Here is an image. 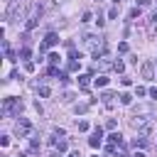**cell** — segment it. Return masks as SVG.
<instances>
[{
	"label": "cell",
	"instance_id": "5b68a950",
	"mask_svg": "<svg viewBox=\"0 0 157 157\" xmlns=\"http://www.w3.org/2000/svg\"><path fill=\"white\" fill-rule=\"evenodd\" d=\"M101 142H103V132H101V128H96L93 135L88 137V145H91V147H101Z\"/></svg>",
	"mask_w": 157,
	"mask_h": 157
},
{
	"label": "cell",
	"instance_id": "ba28073f",
	"mask_svg": "<svg viewBox=\"0 0 157 157\" xmlns=\"http://www.w3.org/2000/svg\"><path fill=\"white\" fill-rule=\"evenodd\" d=\"M108 142L120 147V145H123V135H120V132H110V135H108Z\"/></svg>",
	"mask_w": 157,
	"mask_h": 157
},
{
	"label": "cell",
	"instance_id": "52a82bcc",
	"mask_svg": "<svg viewBox=\"0 0 157 157\" xmlns=\"http://www.w3.org/2000/svg\"><path fill=\"white\" fill-rule=\"evenodd\" d=\"M113 98H115V96H113L110 91H105V93L101 96V101H103V105H105V108H113Z\"/></svg>",
	"mask_w": 157,
	"mask_h": 157
},
{
	"label": "cell",
	"instance_id": "d6986e66",
	"mask_svg": "<svg viewBox=\"0 0 157 157\" xmlns=\"http://www.w3.org/2000/svg\"><path fill=\"white\" fill-rule=\"evenodd\" d=\"M69 71H78V61H76V59L69 61Z\"/></svg>",
	"mask_w": 157,
	"mask_h": 157
},
{
	"label": "cell",
	"instance_id": "ffe728a7",
	"mask_svg": "<svg viewBox=\"0 0 157 157\" xmlns=\"http://www.w3.org/2000/svg\"><path fill=\"white\" fill-rule=\"evenodd\" d=\"M105 83H108V76H98L96 78V86H105Z\"/></svg>",
	"mask_w": 157,
	"mask_h": 157
},
{
	"label": "cell",
	"instance_id": "8fae6325",
	"mask_svg": "<svg viewBox=\"0 0 157 157\" xmlns=\"http://www.w3.org/2000/svg\"><path fill=\"white\" fill-rule=\"evenodd\" d=\"M29 152H32V155L39 152V140H37V137H29Z\"/></svg>",
	"mask_w": 157,
	"mask_h": 157
},
{
	"label": "cell",
	"instance_id": "5bb4252c",
	"mask_svg": "<svg viewBox=\"0 0 157 157\" xmlns=\"http://www.w3.org/2000/svg\"><path fill=\"white\" fill-rule=\"evenodd\" d=\"M128 17H130V20H137V17H140V7H132V10L128 12Z\"/></svg>",
	"mask_w": 157,
	"mask_h": 157
},
{
	"label": "cell",
	"instance_id": "cb8c5ba5",
	"mask_svg": "<svg viewBox=\"0 0 157 157\" xmlns=\"http://www.w3.org/2000/svg\"><path fill=\"white\" fill-rule=\"evenodd\" d=\"M61 101H64V103H71V101H74V93H64V98H61Z\"/></svg>",
	"mask_w": 157,
	"mask_h": 157
},
{
	"label": "cell",
	"instance_id": "2e32d148",
	"mask_svg": "<svg viewBox=\"0 0 157 157\" xmlns=\"http://www.w3.org/2000/svg\"><path fill=\"white\" fill-rule=\"evenodd\" d=\"M113 69H115L118 74H123V71H125V64H123V61H115V64H113Z\"/></svg>",
	"mask_w": 157,
	"mask_h": 157
},
{
	"label": "cell",
	"instance_id": "7a4b0ae2",
	"mask_svg": "<svg viewBox=\"0 0 157 157\" xmlns=\"http://www.w3.org/2000/svg\"><path fill=\"white\" fill-rule=\"evenodd\" d=\"M15 110H17V113L22 110V101H17V98L7 96V98H5V103H2V113H5V115H12Z\"/></svg>",
	"mask_w": 157,
	"mask_h": 157
},
{
	"label": "cell",
	"instance_id": "9c48e42d",
	"mask_svg": "<svg viewBox=\"0 0 157 157\" xmlns=\"http://www.w3.org/2000/svg\"><path fill=\"white\" fill-rule=\"evenodd\" d=\"M88 83H91V76H88V74H81V76H78V86H81V88H88Z\"/></svg>",
	"mask_w": 157,
	"mask_h": 157
},
{
	"label": "cell",
	"instance_id": "30bf717a",
	"mask_svg": "<svg viewBox=\"0 0 157 157\" xmlns=\"http://www.w3.org/2000/svg\"><path fill=\"white\" fill-rule=\"evenodd\" d=\"M132 147H135V150H137V147L142 150V147H147V140H145V137L140 135V137H135V140H132Z\"/></svg>",
	"mask_w": 157,
	"mask_h": 157
},
{
	"label": "cell",
	"instance_id": "484cf974",
	"mask_svg": "<svg viewBox=\"0 0 157 157\" xmlns=\"http://www.w3.org/2000/svg\"><path fill=\"white\" fill-rule=\"evenodd\" d=\"M132 157H147V152H142V150H135V155Z\"/></svg>",
	"mask_w": 157,
	"mask_h": 157
},
{
	"label": "cell",
	"instance_id": "8992f818",
	"mask_svg": "<svg viewBox=\"0 0 157 157\" xmlns=\"http://www.w3.org/2000/svg\"><path fill=\"white\" fill-rule=\"evenodd\" d=\"M140 71H142V78H147V81L155 76V71H152V64H150V61H142V69H140Z\"/></svg>",
	"mask_w": 157,
	"mask_h": 157
},
{
	"label": "cell",
	"instance_id": "f546056e",
	"mask_svg": "<svg viewBox=\"0 0 157 157\" xmlns=\"http://www.w3.org/2000/svg\"><path fill=\"white\" fill-rule=\"evenodd\" d=\"M152 20H155V22H157V10H155V12H152Z\"/></svg>",
	"mask_w": 157,
	"mask_h": 157
},
{
	"label": "cell",
	"instance_id": "277c9868",
	"mask_svg": "<svg viewBox=\"0 0 157 157\" xmlns=\"http://www.w3.org/2000/svg\"><path fill=\"white\" fill-rule=\"evenodd\" d=\"M56 44H59V34L49 32V34L44 37V42L39 44V52H44V49H49V47H56Z\"/></svg>",
	"mask_w": 157,
	"mask_h": 157
},
{
	"label": "cell",
	"instance_id": "7402d4cb",
	"mask_svg": "<svg viewBox=\"0 0 157 157\" xmlns=\"http://www.w3.org/2000/svg\"><path fill=\"white\" fill-rule=\"evenodd\" d=\"M128 49H130V47H128V42H120V44H118V52H123V54H125Z\"/></svg>",
	"mask_w": 157,
	"mask_h": 157
},
{
	"label": "cell",
	"instance_id": "44dd1931",
	"mask_svg": "<svg viewBox=\"0 0 157 157\" xmlns=\"http://www.w3.org/2000/svg\"><path fill=\"white\" fill-rule=\"evenodd\" d=\"M108 17H110V20H115V17H118V5H115V7H110V12H108Z\"/></svg>",
	"mask_w": 157,
	"mask_h": 157
},
{
	"label": "cell",
	"instance_id": "6da1fadb",
	"mask_svg": "<svg viewBox=\"0 0 157 157\" xmlns=\"http://www.w3.org/2000/svg\"><path fill=\"white\" fill-rule=\"evenodd\" d=\"M25 17V10H22V0H12L10 7H7V20L10 22H20Z\"/></svg>",
	"mask_w": 157,
	"mask_h": 157
},
{
	"label": "cell",
	"instance_id": "83f0119b",
	"mask_svg": "<svg viewBox=\"0 0 157 157\" xmlns=\"http://www.w3.org/2000/svg\"><path fill=\"white\" fill-rule=\"evenodd\" d=\"M69 157H81V152H78V150H74V152H69Z\"/></svg>",
	"mask_w": 157,
	"mask_h": 157
},
{
	"label": "cell",
	"instance_id": "f1b7e54d",
	"mask_svg": "<svg viewBox=\"0 0 157 157\" xmlns=\"http://www.w3.org/2000/svg\"><path fill=\"white\" fill-rule=\"evenodd\" d=\"M140 5H142V7H145V5H150V0H140Z\"/></svg>",
	"mask_w": 157,
	"mask_h": 157
},
{
	"label": "cell",
	"instance_id": "4316f807",
	"mask_svg": "<svg viewBox=\"0 0 157 157\" xmlns=\"http://www.w3.org/2000/svg\"><path fill=\"white\" fill-rule=\"evenodd\" d=\"M150 96H152V98L157 101V88H150Z\"/></svg>",
	"mask_w": 157,
	"mask_h": 157
},
{
	"label": "cell",
	"instance_id": "4dcf8cb0",
	"mask_svg": "<svg viewBox=\"0 0 157 157\" xmlns=\"http://www.w3.org/2000/svg\"><path fill=\"white\" fill-rule=\"evenodd\" d=\"M113 2H115V5H120V0H113Z\"/></svg>",
	"mask_w": 157,
	"mask_h": 157
},
{
	"label": "cell",
	"instance_id": "9a60e30c",
	"mask_svg": "<svg viewBox=\"0 0 157 157\" xmlns=\"http://www.w3.org/2000/svg\"><path fill=\"white\" fill-rule=\"evenodd\" d=\"M29 56H32V52H29L27 47H22V49H20V59H29Z\"/></svg>",
	"mask_w": 157,
	"mask_h": 157
},
{
	"label": "cell",
	"instance_id": "1f68e13d",
	"mask_svg": "<svg viewBox=\"0 0 157 157\" xmlns=\"http://www.w3.org/2000/svg\"><path fill=\"white\" fill-rule=\"evenodd\" d=\"M54 2H56V5H59V2H64V0H54Z\"/></svg>",
	"mask_w": 157,
	"mask_h": 157
},
{
	"label": "cell",
	"instance_id": "7c38bea8",
	"mask_svg": "<svg viewBox=\"0 0 157 157\" xmlns=\"http://www.w3.org/2000/svg\"><path fill=\"white\" fill-rule=\"evenodd\" d=\"M120 103H123V105H130V103H132V96H130V93H123V96H120Z\"/></svg>",
	"mask_w": 157,
	"mask_h": 157
},
{
	"label": "cell",
	"instance_id": "603a6c76",
	"mask_svg": "<svg viewBox=\"0 0 157 157\" xmlns=\"http://www.w3.org/2000/svg\"><path fill=\"white\" fill-rule=\"evenodd\" d=\"M78 130L86 132V130H88V123H86V120H78Z\"/></svg>",
	"mask_w": 157,
	"mask_h": 157
},
{
	"label": "cell",
	"instance_id": "3957f363",
	"mask_svg": "<svg viewBox=\"0 0 157 157\" xmlns=\"http://www.w3.org/2000/svg\"><path fill=\"white\" fill-rule=\"evenodd\" d=\"M15 132H17V137H27V135L32 132V123H29L27 118H20L17 125H15Z\"/></svg>",
	"mask_w": 157,
	"mask_h": 157
},
{
	"label": "cell",
	"instance_id": "ac0fdd59",
	"mask_svg": "<svg viewBox=\"0 0 157 157\" xmlns=\"http://www.w3.org/2000/svg\"><path fill=\"white\" fill-rule=\"evenodd\" d=\"M49 64L56 66V64H59V54H49Z\"/></svg>",
	"mask_w": 157,
	"mask_h": 157
},
{
	"label": "cell",
	"instance_id": "4fadbf2b",
	"mask_svg": "<svg viewBox=\"0 0 157 157\" xmlns=\"http://www.w3.org/2000/svg\"><path fill=\"white\" fill-rule=\"evenodd\" d=\"M54 147H56L59 152H64V150H66V140H54Z\"/></svg>",
	"mask_w": 157,
	"mask_h": 157
},
{
	"label": "cell",
	"instance_id": "d4e9b609",
	"mask_svg": "<svg viewBox=\"0 0 157 157\" xmlns=\"http://www.w3.org/2000/svg\"><path fill=\"white\" fill-rule=\"evenodd\" d=\"M59 78H61V83H69V76H66L64 71H59Z\"/></svg>",
	"mask_w": 157,
	"mask_h": 157
},
{
	"label": "cell",
	"instance_id": "d6a6232c",
	"mask_svg": "<svg viewBox=\"0 0 157 157\" xmlns=\"http://www.w3.org/2000/svg\"><path fill=\"white\" fill-rule=\"evenodd\" d=\"M96 157H98V155H96Z\"/></svg>",
	"mask_w": 157,
	"mask_h": 157
},
{
	"label": "cell",
	"instance_id": "e0dca14e",
	"mask_svg": "<svg viewBox=\"0 0 157 157\" xmlns=\"http://www.w3.org/2000/svg\"><path fill=\"white\" fill-rule=\"evenodd\" d=\"M49 93H52V91H49V86H39V96H42V98H47Z\"/></svg>",
	"mask_w": 157,
	"mask_h": 157
}]
</instances>
